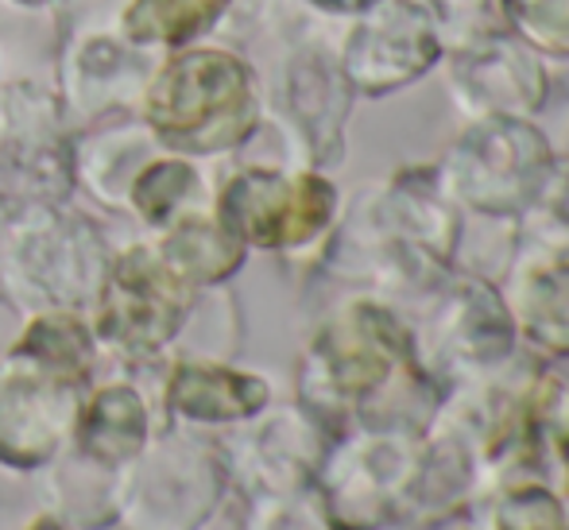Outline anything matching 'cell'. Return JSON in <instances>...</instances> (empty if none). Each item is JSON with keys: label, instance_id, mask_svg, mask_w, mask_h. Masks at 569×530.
Returning a JSON list of instances; mask_svg holds the SVG:
<instances>
[{"label": "cell", "instance_id": "1", "mask_svg": "<svg viewBox=\"0 0 569 530\" xmlns=\"http://www.w3.org/2000/svg\"><path fill=\"white\" fill-rule=\"evenodd\" d=\"M240 98V70L218 54H194L167 70L156 93V124L167 132H198L218 109Z\"/></svg>", "mask_w": 569, "mask_h": 530}, {"label": "cell", "instance_id": "2", "mask_svg": "<svg viewBox=\"0 0 569 530\" xmlns=\"http://www.w3.org/2000/svg\"><path fill=\"white\" fill-rule=\"evenodd\" d=\"M174 314H179V291L163 268L148 263V256L120 263L106 310L109 333L128 341H159L174 329Z\"/></svg>", "mask_w": 569, "mask_h": 530}, {"label": "cell", "instance_id": "3", "mask_svg": "<svg viewBox=\"0 0 569 530\" xmlns=\"http://www.w3.org/2000/svg\"><path fill=\"white\" fill-rule=\"evenodd\" d=\"M218 8L221 0H136L128 23L143 39H182L202 28Z\"/></svg>", "mask_w": 569, "mask_h": 530}]
</instances>
